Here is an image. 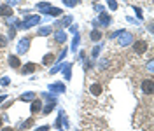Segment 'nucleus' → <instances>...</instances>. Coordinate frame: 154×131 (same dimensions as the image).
<instances>
[{
	"mask_svg": "<svg viewBox=\"0 0 154 131\" xmlns=\"http://www.w3.org/2000/svg\"><path fill=\"white\" fill-rule=\"evenodd\" d=\"M0 128H2V119H0Z\"/></svg>",
	"mask_w": 154,
	"mask_h": 131,
	"instance_id": "nucleus-12",
	"label": "nucleus"
},
{
	"mask_svg": "<svg viewBox=\"0 0 154 131\" xmlns=\"http://www.w3.org/2000/svg\"><path fill=\"white\" fill-rule=\"evenodd\" d=\"M54 61V54H47V56H44V65H49Z\"/></svg>",
	"mask_w": 154,
	"mask_h": 131,
	"instance_id": "nucleus-9",
	"label": "nucleus"
},
{
	"mask_svg": "<svg viewBox=\"0 0 154 131\" xmlns=\"http://www.w3.org/2000/svg\"><path fill=\"white\" fill-rule=\"evenodd\" d=\"M90 37H91V40H95V42H96V40H100V38H102V33H100L98 30H93Z\"/></svg>",
	"mask_w": 154,
	"mask_h": 131,
	"instance_id": "nucleus-8",
	"label": "nucleus"
},
{
	"mask_svg": "<svg viewBox=\"0 0 154 131\" xmlns=\"http://www.w3.org/2000/svg\"><path fill=\"white\" fill-rule=\"evenodd\" d=\"M133 51H135L137 54H144V53L147 51V42H145V40H138V42H135Z\"/></svg>",
	"mask_w": 154,
	"mask_h": 131,
	"instance_id": "nucleus-2",
	"label": "nucleus"
},
{
	"mask_svg": "<svg viewBox=\"0 0 154 131\" xmlns=\"http://www.w3.org/2000/svg\"><path fill=\"white\" fill-rule=\"evenodd\" d=\"M12 14V9L9 5H0V16H11Z\"/></svg>",
	"mask_w": 154,
	"mask_h": 131,
	"instance_id": "nucleus-4",
	"label": "nucleus"
},
{
	"mask_svg": "<svg viewBox=\"0 0 154 131\" xmlns=\"http://www.w3.org/2000/svg\"><path fill=\"white\" fill-rule=\"evenodd\" d=\"M0 131H14L12 128H4V129H0Z\"/></svg>",
	"mask_w": 154,
	"mask_h": 131,
	"instance_id": "nucleus-11",
	"label": "nucleus"
},
{
	"mask_svg": "<svg viewBox=\"0 0 154 131\" xmlns=\"http://www.w3.org/2000/svg\"><path fill=\"white\" fill-rule=\"evenodd\" d=\"M91 93H93V95H100V93H102V86H100V84H93V86H91Z\"/></svg>",
	"mask_w": 154,
	"mask_h": 131,
	"instance_id": "nucleus-7",
	"label": "nucleus"
},
{
	"mask_svg": "<svg viewBox=\"0 0 154 131\" xmlns=\"http://www.w3.org/2000/svg\"><path fill=\"white\" fill-rule=\"evenodd\" d=\"M35 65L33 63H28V65H25V68L23 70H21V72H23V74H32V72H35Z\"/></svg>",
	"mask_w": 154,
	"mask_h": 131,
	"instance_id": "nucleus-5",
	"label": "nucleus"
},
{
	"mask_svg": "<svg viewBox=\"0 0 154 131\" xmlns=\"http://www.w3.org/2000/svg\"><path fill=\"white\" fill-rule=\"evenodd\" d=\"M40 107H42V101H40V100H35V101L32 103V112H39Z\"/></svg>",
	"mask_w": 154,
	"mask_h": 131,
	"instance_id": "nucleus-6",
	"label": "nucleus"
},
{
	"mask_svg": "<svg viewBox=\"0 0 154 131\" xmlns=\"http://www.w3.org/2000/svg\"><path fill=\"white\" fill-rule=\"evenodd\" d=\"M5 44H7L5 37H2V35H0V49H2V47H5Z\"/></svg>",
	"mask_w": 154,
	"mask_h": 131,
	"instance_id": "nucleus-10",
	"label": "nucleus"
},
{
	"mask_svg": "<svg viewBox=\"0 0 154 131\" xmlns=\"http://www.w3.org/2000/svg\"><path fill=\"white\" fill-rule=\"evenodd\" d=\"M142 91H144L145 95H152V91H154V80H152V79L142 80Z\"/></svg>",
	"mask_w": 154,
	"mask_h": 131,
	"instance_id": "nucleus-1",
	"label": "nucleus"
},
{
	"mask_svg": "<svg viewBox=\"0 0 154 131\" xmlns=\"http://www.w3.org/2000/svg\"><path fill=\"white\" fill-rule=\"evenodd\" d=\"M9 65H11L12 68H19V67H21V61H19L18 56H11V58H9Z\"/></svg>",
	"mask_w": 154,
	"mask_h": 131,
	"instance_id": "nucleus-3",
	"label": "nucleus"
}]
</instances>
